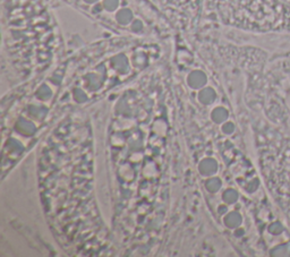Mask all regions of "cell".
<instances>
[{"mask_svg":"<svg viewBox=\"0 0 290 257\" xmlns=\"http://www.w3.org/2000/svg\"><path fill=\"white\" fill-rule=\"evenodd\" d=\"M84 1L88 3H95L97 1H99V0H84Z\"/></svg>","mask_w":290,"mask_h":257,"instance_id":"obj_3","label":"cell"},{"mask_svg":"<svg viewBox=\"0 0 290 257\" xmlns=\"http://www.w3.org/2000/svg\"><path fill=\"white\" fill-rule=\"evenodd\" d=\"M132 17H133L132 11L130 9H127V8H124V9L119 10L117 14V20L120 24L130 23Z\"/></svg>","mask_w":290,"mask_h":257,"instance_id":"obj_1","label":"cell"},{"mask_svg":"<svg viewBox=\"0 0 290 257\" xmlns=\"http://www.w3.org/2000/svg\"><path fill=\"white\" fill-rule=\"evenodd\" d=\"M119 5V0H103V6L107 10H115Z\"/></svg>","mask_w":290,"mask_h":257,"instance_id":"obj_2","label":"cell"}]
</instances>
